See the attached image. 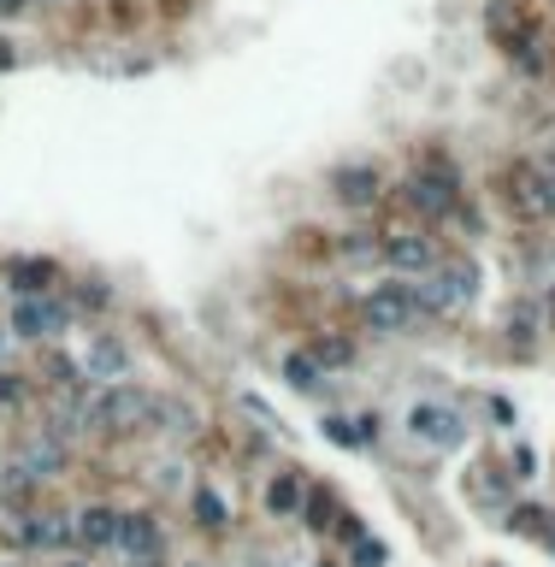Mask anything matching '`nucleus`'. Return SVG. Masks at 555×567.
<instances>
[{
	"label": "nucleus",
	"instance_id": "412c9836",
	"mask_svg": "<svg viewBox=\"0 0 555 567\" xmlns=\"http://www.w3.org/2000/svg\"><path fill=\"white\" fill-rule=\"evenodd\" d=\"M189 508H196V520H201V527H208V532H225L231 508H225V497H219V491H208V485H201L196 497H189Z\"/></svg>",
	"mask_w": 555,
	"mask_h": 567
},
{
	"label": "nucleus",
	"instance_id": "6e6552de",
	"mask_svg": "<svg viewBox=\"0 0 555 567\" xmlns=\"http://www.w3.org/2000/svg\"><path fill=\"white\" fill-rule=\"evenodd\" d=\"M12 461H19V468L42 485V479H60V473H66L71 449H66L60 438H54V432H31V438L19 444V456H12Z\"/></svg>",
	"mask_w": 555,
	"mask_h": 567
},
{
	"label": "nucleus",
	"instance_id": "393cba45",
	"mask_svg": "<svg viewBox=\"0 0 555 567\" xmlns=\"http://www.w3.org/2000/svg\"><path fill=\"white\" fill-rule=\"evenodd\" d=\"M24 397H31V385H24V373L0 367V409H19Z\"/></svg>",
	"mask_w": 555,
	"mask_h": 567
},
{
	"label": "nucleus",
	"instance_id": "2eb2a0df",
	"mask_svg": "<svg viewBox=\"0 0 555 567\" xmlns=\"http://www.w3.org/2000/svg\"><path fill=\"white\" fill-rule=\"evenodd\" d=\"M149 426H154V432H172V438H189V432H196V409H189V402H178V397H154Z\"/></svg>",
	"mask_w": 555,
	"mask_h": 567
},
{
	"label": "nucleus",
	"instance_id": "c9c22d12",
	"mask_svg": "<svg viewBox=\"0 0 555 567\" xmlns=\"http://www.w3.org/2000/svg\"><path fill=\"white\" fill-rule=\"evenodd\" d=\"M538 160H544V166L555 172V142H550V149H544V154H538Z\"/></svg>",
	"mask_w": 555,
	"mask_h": 567
},
{
	"label": "nucleus",
	"instance_id": "7c9ffc66",
	"mask_svg": "<svg viewBox=\"0 0 555 567\" xmlns=\"http://www.w3.org/2000/svg\"><path fill=\"white\" fill-rule=\"evenodd\" d=\"M515 60H520V71H544V54H538V42H515Z\"/></svg>",
	"mask_w": 555,
	"mask_h": 567
},
{
	"label": "nucleus",
	"instance_id": "f704fd0d",
	"mask_svg": "<svg viewBox=\"0 0 555 567\" xmlns=\"http://www.w3.org/2000/svg\"><path fill=\"white\" fill-rule=\"evenodd\" d=\"M24 7H31V0H0V19H19Z\"/></svg>",
	"mask_w": 555,
	"mask_h": 567
},
{
	"label": "nucleus",
	"instance_id": "aec40b11",
	"mask_svg": "<svg viewBox=\"0 0 555 567\" xmlns=\"http://www.w3.org/2000/svg\"><path fill=\"white\" fill-rule=\"evenodd\" d=\"M308 355L319 361V373H338V367H355V343L349 338H319Z\"/></svg>",
	"mask_w": 555,
	"mask_h": 567
},
{
	"label": "nucleus",
	"instance_id": "39448f33",
	"mask_svg": "<svg viewBox=\"0 0 555 567\" xmlns=\"http://www.w3.org/2000/svg\"><path fill=\"white\" fill-rule=\"evenodd\" d=\"M508 201H515L526 220L550 225L555 220V172L544 160H515V172H508Z\"/></svg>",
	"mask_w": 555,
	"mask_h": 567
},
{
	"label": "nucleus",
	"instance_id": "e433bc0d",
	"mask_svg": "<svg viewBox=\"0 0 555 567\" xmlns=\"http://www.w3.org/2000/svg\"><path fill=\"white\" fill-rule=\"evenodd\" d=\"M544 550H555V527H550V532H544Z\"/></svg>",
	"mask_w": 555,
	"mask_h": 567
},
{
	"label": "nucleus",
	"instance_id": "0eeeda50",
	"mask_svg": "<svg viewBox=\"0 0 555 567\" xmlns=\"http://www.w3.org/2000/svg\"><path fill=\"white\" fill-rule=\"evenodd\" d=\"M385 267L397 272V279H426V272H437L432 237H420V231H390L385 237Z\"/></svg>",
	"mask_w": 555,
	"mask_h": 567
},
{
	"label": "nucleus",
	"instance_id": "1a4fd4ad",
	"mask_svg": "<svg viewBox=\"0 0 555 567\" xmlns=\"http://www.w3.org/2000/svg\"><path fill=\"white\" fill-rule=\"evenodd\" d=\"M24 538H31V550H71L78 527L66 508H24Z\"/></svg>",
	"mask_w": 555,
	"mask_h": 567
},
{
	"label": "nucleus",
	"instance_id": "72a5a7b5",
	"mask_svg": "<svg viewBox=\"0 0 555 567\" xmlns=\"http://www.w3.org/2000/svg\"><path fill=\"white\" fill-rule=\"evenodd\" d=\"M12 66H19V48H12L7 36H0V71H12Z\"/></svg>",
	"mask_w": 555,
	"mask_h": 567
},
{
	"label": "nucleus",
	"instance_id": "9b49d317",
	"mask_svg": "<svg viewBox=\"0 0 555 567\" xmlns=\"http://www.w3.org/2000/svg\"><path fill=\"white\" fill-rule=\"evenodd\" d=\"M71 527H78V550H113V538H119V508L83 503L78 515H71Z\"/></svg>",
	"mask_w": 555,
	"mask_h": 567
},
{
	"label": "nucleus",
	"instance_id": "423d86ee",
	"mask_svg": "<svg viewBox=\"0 0 555 567\" xmlns=\"http://www.w3.org/2000/svg\"><path fill=\"white\" fill-rule=\"evenodd\" d=\"M78 367H83V378H95V390L101 385H125V378H130V349L113 338V331H95Z\"/></svg>",
	"mask_w": 555,
	"mask_h": 567
},
{
	"label": "nucleus",
	"instance_id": "5701e85b",
	"mask_svg": "<svg viewBox=\"0 0 555 567\" xmlns=\"http://www.w3.org/2000/svg\"><path fill=\"white\" fill-rule=\"evenodd\" d=\"M66 326H71V308H66V302L48 290V296H42V343L66 338Z\"/></svg>",
	"mask_w": 555,
	"mask_h": 567
},
{
	"label": "nucleus",
	"instance_id": "473e14b6",
	"mask_svg": "<svg viewBox=\"0 0 555 567\" xmlns=\"http://www.w3.org/2000/svg\"><path fill=\"white\" fill-rule=\"evenodd\" d=\"M538 302H544V319H550V331H555V279H544V296H538Z\"/></svg>",
	"mask_w": 555,
	"mask_h": 567
},
{
	"label": "nucleus",
	"instance_id": "9d476101",
	"mask_svg": "<svg viewBox=\"0 0 555 567\" xmlns=\"http://www.w3.org/2000/svg\"><path fill=\"white\" fill-rule=\"evenodd\" d=\"M113 550H125L130 562H160V550H166L160 520L154 515H119V538H113Z\"/></svg>",
	"mask_w": 555,
	"mask_h": 567
},
{
	"label": "nucleus",
	"instance_id": "20e7f679",
	"mask_svg": "<svg viewBox=\"0 0 555 567\" xmlns=\"http://www.w3.org/2000/svg\"><path fill=\"white\" fill-rule=\"evenodd\" d=\"M402 426H408V438H414V444L444 449V456L467 444V414H461V409H449V402H414Z\"/></svg>",
	"mask_w": 555,
	"mask_h": 567
},
{
	"label": "nucleus",
	"instance_id": "f03ea898",
	"mask_svg": "<svg viewBox=\"0 0 555 567\" xmlns=\"http://www.w3.org/2000/svg\"><path fill=\"white\" fill-rule=\"evenodd\" d=\"M149 409H154V390L142 385H101L90 390V402H83V432H107V438H119V432H137L149 426Z\"/></svg>",
	"mask_w": 555,
	"mask_h": 567
},
{
	"label": "nucleus",
	"instance_id": "c85d7f7f",
	"mask_svg": "<svg viewBox=\"0 0 555 567\" xmlns=\"http://www.w3.org/2000/svg\"><path fill=\"white\" fill-rule=\"evenodd\" d=\"M378 432H385V420H378V414H361V420H355V449L378 444Z\"/></svg>",
	"mask_w": 555,
	"mask_h": 567
},
{
	"label": "nucleus",
	"instance_id": "4c0bfd02",
	"mask_svg": "<svg viewBox=\"0 0 555 567\" xmlns=\"http://www.w3.org/2000/svg\"><path fill=\"white\" fill-rule=\"evenodd\" d=\"M60 567H90V562H60Z\"/></svg>",
	"mask_w": 555,
	"mask_h": 567
},
{
	"label": "nucleus",
	"instance_id": "dca6fc26",
	"mask_svg": "<svg viewBox=\"0 0 555 567\" xmlns=\"http://www.w3.org/2000/svg\"><path fill=\"white\" fill-rule=\"evenodd\" d=\"M7 284L19 290V296H48L54 290V260H12Z\"/></svg>",
	"mask_w": 555,
	"mask_h": 567
},
{
	"label": "nucleus",
	"instance_id": "ddd939ff",
	"mask_svg": "<svg viewBox=\"0 0 555 567\" xmlns=\"http://www.w3.org/2000/svg\"><path fill=\"white\" fill-rule=\"evenodd\" d=\"M331 189H338L343 208H373L378 201V172L373 166H338L331 172Z\"/></svg>",
	"mask_w": 555,
	"mask_h": 567
},
{
	"label": "nucleus",
	"instance_id": "6ab92c4d",
	"mask_svg": "<svg viewBox=\"0 0 555 567\" xmlns=\"http://www.w3.org/2000/svg\"><path fill=\"white\" fill-rule=\"evenodd\" d=\"M12 338L42 343V296H19V302H12Z\"/></svg>",
	"mask_w": 555,
	"mask_h": 567
},
{
	"label": "nucleus",
	"instance_id": "a19ab883",
	"mask_svg": "<svg viewBox=\"0 0 555 567\" xmlns=\"http://www.w3.org/2000/svg\"><path fill=\"white\" fill-rule=\"evenodd\" d=\"M0 349H7V331H0Z\"/></svg>",
	"mask_w": 555,
	"mask_h": 567
},
{
	"label": "nucleus",
	"instance_id": "f257e3e1",
	"mask_svg": "<svg viewBox=\"0 0 555 567\" xmlns=\"http://www.w3.org/2000/svg\"><path fill=\"white\" fill-rule=\"evenodd\" d=\"M402 201L420 213V220H456L461 213V172L449 166L444 154H426L402 184Z\"/></svg>",
	"mask_w": 555,
	"mask_h": 567
},
{
	"label": "nucleus",
	"instance_id": "bb28decb",
	"mask_svg": "<svg viewBox=\"0 0 555 567\" xmlns=\"http://www.w3.org/2000/svg\"><path fill=\"white\" fill-rule=\"evenodd\" d=\"M385 562H390V550L378 544V538H361L355 544V567H385Z\"/></svg>",
	"mask_w": 555,
	"mask_h": 567
},
{
	"label": "nucleus",
	"instance_id": "7ed1b4c3",
	"mask_svg": "<svg viewBox=\"0 0 555 567\" xmlns=\"http://www.w3.org/2000/svg\"><path fill=\"white\" fill-rule=\"evenodd\" d=\"M361 319H367V331H378V338H402V331H414L420 326L414 284H408V279L373 284V296L361 302Z\"/></svg>",
	"mask_w": 555,
	"mask_h": 567
},
{
	"label": "nucleus",
	"instance_id": "b1692460",
	"mask_svg": "<svg viewBox=\"0 0 555 567\" xmlns=\"http://www.w3.org/2000/svg\"><path fill=\"white\" fill-rule=\"evenodd\" d=\"M343 260H385V243H373L367 231H349V237H343Z\"/></svg>",
	"mask_w": 555,
	"mask_h": 567
},
{
	"label": "nucleus",
	"instance_id": "ea45409f",
	"mask_svg": "<svg viewBox=\"0 0 555 567\" xmlns=\"http://www.w3.org/2000/svg\"><path fill=\"white\" fill-rule=\"evenodd\" d=\"M184 567H208V562H184Z\"/></svg>",
	"mask_w": 555,
	"mask_h": 567
},
{
	"label": "nucleus",
	"instance_id": "a878e982",
	"mask_svg": "<svg viewBox=\"0 0 555 567\" xmlns=\"http://www.w3.org/2000/svg\"><path fill=\"white\" fill-rule=\"evenodd\" d=\"M538 520H544V508H515V515H508V532H526V538H544V527H538Z\"/></svg>",
	"mask_w": 555,
	"mask_h": 567
},
{
	"label": "nucleus",
	"instance_id": "c756f323",
	"mask_svg": "<svg viewBox=\"0 0 555 567\" xmlns=\"http://www.w3.org/2000/svg\"><path fill=\"white\" fill-rule=\"evenodd\" d=\"M302 515H308L302 527H314V532H326V527H331V520H326V515H331V503H326V497H308V508H302Z\"/></svg>",
	"mask_w": 555,
	"mask_h": 567
},
{
	"label": "nucleus",
	"instance_id": "a211bd4d",
	"mask_svg": "<svg viewBox=\"0 0 555 567\" xmlns=\"http://www.w3.org/2000/svg\"><path fill=\"white\" fill-rule=\"evenodd\" d=\"M36 497V479L19 468V461H7V468H0V508H7V515H24V503Z\"/></svg>",
	"mask_w": 555,
	"mask_h": 567
},
{
	"label": "nucleus",
	"instance_id": "f3484780",
	"mask_svg": "<svg viewBox=\"0 0 555 567\" xmlns=\"http://www.w3.org/2000/svg\"><path fill=\"white\" fill-rule=\"evenodd\" d=\"M302 497H308V491H302V479L296 473H278L272 485H267V515L272 520H296L302 515Z\"/></svg>",
	"mask_w": 555,
	"mask_h": 567
},
{
	"label": "nucleus",
	"instance_id": "4be33fe9",
	"mask_svg": "<svg viewBox=\"0 0 555 567\" xmlns=\"http://www.w3.org/2000/svg\"><path fill=\"white\" fill-rule=\"evenodd\" d=\"M284 378L296 390H319V378H326V373H319V361L308 355V349H296V355H284Z\"/></svg>",
	"mask_w": 555,
	"mask_h": 567
},
{
	"label": "nucleus",
	"instance_id": "58836bf2",
	"mask_svg": "<svg viewBox=\"0 0 555 567\" xmlns=\"http://www.w3.org/2000/svg\"><path fill=\"white\" fill-rule=\"evenodd\" d=\"M314 567H338V562H314Z\"/></svg>",
	"mask_w": 555,
	"mask_h": 567
},
{
	"label": "nucleus",
	"instance_id": "f8f14e48",
	"mask_svg": "<svg viewBox=\"0 0 555 567\" xmlns=\"http://www.w3.org/2000/svg\"><path fill=\"white\" fill-rule=\"evenodd\" d=\"M544 326H550V319H544V302H538V296H520V302H508V319H503V331H508V343H515L520 355H526V349H532L538 338H544Z\"/></svg>",
	"mask_w": 555,
	"mask_h": 567
},
{
	"label": "nucleus",
	"instance_id": "4468645a",
	"mask_svg": "<svg viewBox=\"0 0 555 567\" xmlns=\"http://www.w3.org/2000/svg\"><path fill=\"white\" fill-rule=\"evenodd\" d=\"M437 284H444V302H449V314H456L479 296V267L473 260H449V267H437Z\"/></svg>",
	"mask_w": 555,
	"mask_h": 567
},
{
	"label": "nucleus",
	"instance_id": "cd10ccee",
	"mask_svg": "<svg viewBox=\"0 0 555 567\" xmlns=\"http://www.w3.org/2000/svg\"><path fill=\"white\" fill-rule=\"evenodd\" d=\"M326 438H331V444H343V449H355V420L331 414V420H326Z\"/></svg>",
	"mask_w": 555,
	"mask_h": 567
},
{
	"label": "nucleus",
	"instance_id": "2f4dec72",
	"mask_svg": "<svg viewBox=\"0 0 555 567\" xmlns=\"http://www.w3.org/2000/svg\"><path fill=\"white\" fill-rule=\"evenodd\" d=\"M107 302H113V296H107L101 284H95V290H78V308H107Z\"/></svg>",
	"mask_w": 555,
	"mask_h": 567
}]
</instances>
